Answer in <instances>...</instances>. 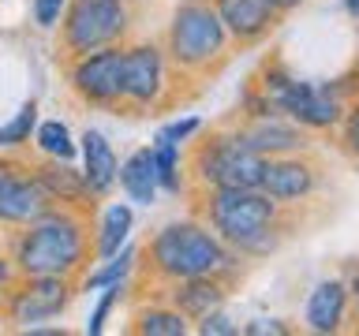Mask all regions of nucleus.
I'll return each instance as SVG.
<instances>
[{
	"label": "nucleus",
	"mask_w": 359,
	"mask_h": 336,
	"mask_svg": "<svg viewBox=\"0 0 359 336\" xmlns=\"http://www.w3.org/2000/svg\"><path fill=\"white\" fill-rule=\"evenodd\" d=\"M210 228L240 254H269L277 246L280 202L262 187H213L206 198Z\"/></svg>",
	"instance_id": "nucleus-1"
},
{
	"label": "nucleus",
	"mask_w": 359,
	"mask_h": 336,
	"mask_svg": "<svg viewBox=\"0 0 359 336\" xmlns=\"http://www.w3.org/2000/svg\"><path fill=\"white\" fill-rule=\"evenodd\" d=\"M150 258H154V269L168 280L221 276L236 262L229 254V243L198 220H180L161 228L150 243Z\"/></svg>",
	"instance_id": "nucleus-2"
},
{
	"label": "nucleus",
	"mask_w": 359,
	"mask_h": 336,
	"mask_svg": "<svg viewBox=\"0 0 359 336\" xmlns=\"http://www.w3.org/2000/svg\"><path fill=\"white\" fill-rule=\"evenodd\" d=\"M83 251H86L83 220L64 213V209H49L19 239L15 265L27 276H67L83 262Z\"/></svg>",
	"instance_id": "nucleus-3"
},
{
	"label": "nucleus",
	"mask_w": 359,
	"mask_h": 336,
	"mask_svg": "<svg viewBox=\"0 0 359 336\" xmlns=\"http://www.w3.org/2000/svg\"><path fill=\"white\" fill-rule=\"evenodd\" d=\"M224 22L217 15V8L206 4V0H191L172 15V27H168V52L180 67H210L217 56L224 52Z\"/></svg>",
	"instance_id": "nucleus-4"
},
{
	"label": "nucleus",
	"mask_w": 359,
	"mask_h": 336,
	"mask_svg": "<svg viewBox=\"0 0 359 336\" xmlns=\"http://www.w3.org/2000/svg\"><path fill=\"white\" fill-rule=\"evenodd\" d=\"M262 94L277 105V112H285L299 127L325 131L344 120V105L333 86H314V83H299V78H292L285 71H266Z\"/></svg>",
	"instance_id": "nucleus-5"
},
{
	"label": "nucleus",
	"mask_w": 359,
	"mask_h": 336,
	"mask_svg": "<svg viewBox=\"0 0 359 336\" xmlns=\"http://www.w3.org/2000/svg\"><path fill=\"white\" fill-rule=\"evenodd\" d=\"M198 179L206 187H262L266 157L243 146L240 134H213L210 142L198 146L195 157Z\"/></svg>",
	"instance_id": "nucleus-6"
},
{
	"label": "nucleus",
	"mask_w": 359,
	"mask_h": 336,
	"mask_svg": "<svg viewBox=\"0 0 359 336\" xmlns=\"http://www.w3.org/2000/svg\"><path fill=\"white\" fill-rule=\"evenodd\" d=\"M128 30V4L123 0H75L64 15V45L75 56L97 52Z\"/></svg>",
	"instance_id": "nucleus-7"
},
{
	"label": "nucleus",
	"mask_w": 359,
	"mask_h": 336,
	"mask_svg": "<svg viewBox=\"0 0 359 336\" xmlns=\"http://www.w3.org/2000/svg\"><path fill=\"white\" fill-rule=\"evenodd\" d=\"M72 86L79 97L94 101V105H109V101L123 97V49L105 45L97 52L79 56L72 71Z\"/></svg>",
	"instance_id": "nucleus-8"
},
{
	"label": "nucleus",
	"mask_w": 359,
	"mask_h": 336,
	"mask_svg": "<svg viewBox=\"0 0 359 336\" xmlns=\"http://www.w3.org/2000/svg\"><path fill=\"white\" fill-rule=\"evenodd\" d=\"M67 299H72V288L64 276H27V284L11 295L8 310L19 325L34 329L38 321H53L67 307Z\"/></svg>",
	"instance_id": "nucleus-9"
},
{
	"label": "nucleus",
	"mask_w": 359,
	"mask_h": 336,
	"mask_svg": "<svg viewBox=\"0 0 359 336\" xmlns=\"http://www.w3.org/2000/svg\"><path fill=\"white\" fill-rule=\"evenodd\" d=\"M165 86V60L154 45L123 49V97L135 105H154Z\"/></svg>",
	"instance_id": "nucleus-10"
},
{
	"label": "nucleus",
	"mask_w": 359,
	"mask_h": 336,
	"mask_svg": "<svg viewBox=\"0 0 359 336\" xmlns=\"http://www.w3.org/2000/svg\"><path fill=\"white\" fill-rule=\"evenodd\" d=\"M318 187V172H314L311 161H303L296 153H285V157H266V172H262V190L280 206L288 202H299L307 198L311 190Z\"/></svg>",
	"instance_id": "nucleus-11"
},
{
	"label": "nucleus",
	"mask_w": 359,
	"mask_h": 336,
	"mask_svg": "<svg viewBox=\"0 0 359 336\" xmlns=\"http://www.w3.org/2000/svg\"><path fill=\"white\" fill-rule=\"evenodd\" d=\"M243 139V146H251L255 153L262 157H285V153H299L307 150V134L296 120H280L277 112H269V116H255L247 127L236 131Z\"/></svg>",
	"instance_id": "nucleus-12"
},
{
	"label": "nucleus",
	"mask_w": 359,
	"mask_h": 336,
	"mask_svg": "<svg viewBox=\"0 0 359 336\" xmlns=\"http://www.w3.org/2000/svg\"><path fill=\"white\" fill-rule=\"evenodd\" d=\"M56 206L53 195L45 190V183L38 176H15L11 183L0 190V220L8 224H34Z\"/></svg>",
	"instance_id": "nucleus-13"
},
{
	"label": "nucleus",
	"mask_w": 359,
	"mask_h": 336,
	"mask_svg": "<svg viewBox=\"0 0 359 336\" xmlns=\"http://www.w3.org/2000/svg\"><path fill=\"white\" fill-rule=\"evenodd\" d=\"M217 15L224 22V30L240 41H258L273 30L277 11L266 4V0H213Z\"/></svg>",
	"instance_id": "nucleus-14"
},
{
	"label": "nucleus",
	"mask_w": 359,
	"mask_h": 336,
	"mask_svg": "<svg viewBox=\"0 0 359 336\" xmlns=\"http://www.w3.org/2000/svg\"><path fill=\"white\" fill-rule=\"evenodd\" d=\"M344 314H348V284L333 276V280H322L311 291L303 321H307L311 332H337L344 325Z\"/></svg>",
	"instance_id": "nucleus-15"
},
{
	"label": "nucleus",
	"mask_w": 359,
	"mask_h": 336,
	"mask_svg": "<svg viewBox=\"0 0 359 336\" xmlns=\"http://www.w3.org/2000/svg\"><path fill=\"white\" fill-rule=\"evenodd\" d=\"M83 179H86L90 195H109L120 179V161L101 131L83 134Z\"/></svg>",
	"instance_id": "nucleus-16"
},
{
	"label": "nucleus",
	"mask_w": 359,
	"mask_h": 336,
	"mask_svg": "<svg viewBox=\"0 0 359 336\" xmlns=\"http://www.w3.org/2000/svg\"><path fill=\"white\" fill-rule=\"evenodd\" d=\"M116 183L123 187V195H128L131 202H139V206H154L161 183H157V168H154V150H150V146L128 153V161L120 164V179H116Z\"/></svg>",
	"instance_id": "nucleus-17"
},
{
	"label": "nucleus",
	"mask_w": 359,
	"mask_h": 336,
	"mask_svg": "<svg viewBox=\"0 0 359 336\" xmlns=\"http://www.w3.org/2000/svg\"><path fill=\"white\" fill-rule=\"evenodd\" d=\"M224 284L217 276H187L180 280L176 291H172V302L180 314H187V318H206L210 310H221L224 302Z\"/></svg>",
	"instance_id": "nucleus-18"
},
{
	"label": "nucleus",
	"mask_w": 359,
	"mask_h": 336,
	"mask_svg": "<svg viewBox=\"0 0 359 336\" xmlns=\"http://www.w3.org/2000/svg\"><path fill=\"white\" fill-rule=\"evenodd\" d=\"M38 179L53 195V202H83V198H90V187H86L83 172H75L67 161H56V157H53V164L38 168Z\"/></svg>",
	"instance_id": "nucleus-19"
},
{
	"label": "nucleus",
	"mask_w": 359,
	"mask_h": 336,
	"mask_svg": "<svg viewBox=\"0 0 359 336\" xmlns=\"http://www.w3.org/2000/svg\"><path fill=\"white\" fill-rule=\"evenodd\" d=\"M131 224H135V217H131V209L123 206V202L109 206V209H105V217H101V228H97V243H94L97 258H112V254H120L123 246H128Z\"/></svg>",
	"instance_id": "nucleus-20"
},
{
	"label": "nucleus",
	"mask_w": 359,
	"mask_h": 336,
	"mask_svg": "<svg viewBox=\"0 0 359 336\" xmlns=\"http://www.w3.org/2000/svg\"><path fill=\"white\" fill-rule=\"evenodd\" d=\"M135 332H142V336H184L187 332V314L165 310V307L142 310L139 321H135Z\"/></svg>",
	"instance_id": "nucleus-21"
},
{
	"label": "nucleus",
	"mask_w": 359,
	"mask_h": 336,
	"mask_svg": "<svg viewBox=\"0 0 359 336\" xmlns=\"http://www.w3.org/2000/svg\"><path fill=\"white\" fill-rule=\"evenodd\" d=\"M150 150H154V168H157V183H161V190L180 195V187H184V176H180V146L154 139Z\"/></svg>",
	"instance_id": "nucleus-22"
},
{
	"label": "nucleus",
	"mask_w": 359,
	"mask_h": 336,
	"mask_svg": "<svg viewBox=\"0 0 359 336\" xmlns=\"http://www.w3.org/2000/svg\"><path fill=\"white\" fill-rule=\"evenodd\" d=\"M131 262H135V251H128V246H123L120 254L105 258V265H101L97 273H90V276L83 280V288H86V291H101V288L123 284V276L131 273Z\"/></svg>",
	"instance_id": "nucleus-23"
},
{
	"label": "nucleus",
	"mask_w": 359,
	"mask_h": 336,
	"mask_svg": "<svg viewBox=\"0 0 359 336\" xmlns=\"http://www.w3.org/2000/svg\"><path fill=\"white\" fill-rule=\"evenodd\" d=\"M34 142H38L49 157H56V161H72V157H75V142H72V134H67V127H64L60 120H45V123H38V134H34Z\"/></svg>",
	"instance_id": "nucleus-24"
},
{
	"label": "nucleus",
	"mask_w": 359,
	"mask_h": 336,
	"mask_svg": "<svg viewBox=\"0 0 359 336\" xmlns=\"http://www.w3.org/2000/svg\"><path fill=\"white\" fill-rule=\"evenodd\" d=\"M34 123H38V105H34V101H27V105H22L15 116H11L4 127H0V146H22V142H30Z\"/></svg>",
	"instance_id": "nucleus-25"
},
{
	"label": "nucleus",
	"mask_w": 359,
	"mask_h": 336,
	"mask_svg": "<svg viewBox=\"0 0 359 336\" xmlns=\"http://www.w3.org/2000/svg\"><path fill=\"white\" fill-rule=\"evenodd\" d=\"M120 291H123V284L101 288V299H97V307H94V314H90V321H86V332H90V336H101V329H105V318H109V310L116 307Z\"/></svg>",
	"instance_id": "nucleus-26"
},
{
	"label": "nucleus",
	"mask_w": 359,
	"mask_h": 336,
	"mask_svg": "<svg viewBox=\"0 0 359 336\" xmlns=\"http://www.w3.org/2000/svg\"><path fill=\"white\" fill-rule=\"evenodd\" d=\"M198 332H202V336H236V332H240V325H232L229 314L210 310L206 318H198Z\"/></svg>",
	"instance_id": "nucleus-27"
},
{
	"label": "nucleus",
	"mask_w": 359,
	"mask_h": 336,
	"mask_svg": "<svg viewBox=\"0 0 359 336\" xmlns=\"http://www.w3.org/2000/svg\"><path fill=\"white\" fill-rule=\"evenodd\" d=\"M198 127H202V123H198L195 116H187V120H172V123H165V127L157 131V139L180 146V142H187V139H191V134H195Z\"/></svg>",
	"instance_id": "nucleus-28"
},
{
	"label": "nucleus",
	"mask_w": 359,
	"mask_h": 336,
	"mask_svg": "<svg viewBox=\"0 0 359 336\" xmlns=\"http://www.w3.org/2000/svg\"><path fill=\"white\" fill-rule=\"evenodd\" d=\"M243 332L247 336H288L292 329L280 318H255V321L243 325Z\"/></svg>",
	"instance_id": "nucleus-29"
},
{
	"label": "nucleus",
	"mask_w": 359,
	"mask_h": 336,
	"mask_svg": "<svg viewBox=\"0 0 359 336\" xmlns=\"http://www.w3.org/2000/svg\"><path fill=\"white\" fill-rule=\"evenodd\" d=\"M60 11H64V0H34V19L45 30H53L60 22Z\"/></svg>",
	"instance_id": "nucleus-30"
},
{
	"label": "nucleus",
	"mask_w": 359,
	"mask_h": 336,
	"mask_svg": "<svg viewBox=\"0 0 359 336\" xmlns=\"http://www.w3.org/2000/svg\"><path fill=\"white\" fill-rule=\"evenodd\" d=\"M341 123H344V150L359 157V101L344 112V120H341Z\"/></svg>",
	"instance_id": "nucleus-31"
},
{
	"label": "nucleus",
	"mask_w": 359,
	"mask_h": 336,
	"mask_svg": "<svg viewBox=\"0 0 359 336\" xmlns=\"http://www.w3.org/2000/svg\"><path fill=\"white\" fill-rule=\"evenodd\" d=\"M15 176H19V168H15V164H11V161H0V190H4Z\"/></svg>",
	"instance_id": "nucleus-32"
},
{
	"label": "nucleus",
	"mask_w": 359,
	"mask_h": 336,
	"mask_svg": "<svg viewBox=\"0 0 359 336\" xmlns=\"http://www.w3.org/2000/svg\"><path fill=\"white\" fill-rule=\"evenodd\" d=\"M266 4H269V8H273L277 15H280V11H292V8H299L303 0H266Z\"/></svg>",
	"instance_id": "nucleus-33"
},
{
	"label": "nucleus",
	"mask_w": 359,
	"mask_h": 336,
	"mask_svg": "<svg viewBox=\"0 0 359 336\" xmlns=\"http://www.w3.org/2000/svg\"><path fill=\"white\" fill-rule=\"evenodd\" d=\"M8 284H11V265H8V258H0V291Z\"/></svg>",
	"instance_id": "nucleus-34"
},
{
	"label": "nucleus",
	"mask_w": 359,
	"mask_h": 336,
	"mask_svg": "<svg viewBox=\"0 0 359 336\" xmlns=\"http://www.w3.org/2000/svg\"><path fill=\"white\" fill-rule=\"evenodd\" d=\"M348 299H352V307H355V318H359V273H355V280L348 284Z\"/></svg>",
	"instance_id": "nucleus-35"
},
{
	"label": "nucleus",
	"mask_w": 359,
	"mask_h": 336,
	"mask_svg": "<svg viewBox=\"0 0 359 336\" xmlns=\"http://www.w3.org/2000/svg\"><path fill=\"white\" fill-rule=\"evenodd\" d=\"M344 8H348V15L359 19V0H344Z\"/></svg>",
	"instance_id": "nucleus-36"
}]
</instances>
